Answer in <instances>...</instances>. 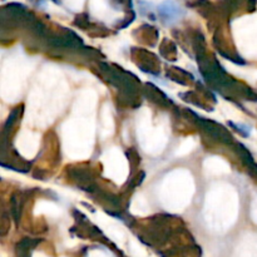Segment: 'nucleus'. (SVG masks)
Segmentation results:
<instances>
[{"instance_id": "nucleus-1", "label": "nucleus", "mask_w": 257, "mask_h": 257, "mask_svg": "<svg viewBox=\"0 0 257 257\" xmlns=\"http://www.w3.org/2000/svg\"><path fill=\"white\" fill-rule=\"evenodd\" d=\"M158 14L165 24H173L183 17L185 12L175 2H165L158 7Z\"/></svg>"}]
</instances>
